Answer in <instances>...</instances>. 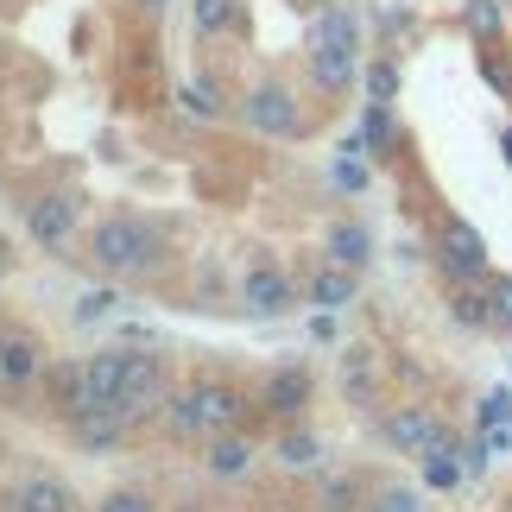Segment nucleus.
<instances>
[{"instance_id": "f257e3e1", "label": "nucleus", "mask_w": 512, "mask_h": 512, "mask_svg": "<svg viewBox=\"0 0 512 512\" xmlns=\"http://www.w3.org/2000/svg\"><path fill=\"white\" fill-rule=\"evenodd\" d=\"M89 260H95V272H108V279H146V272L165 260V241L140 215H108V222L89 234Z\"/></svg>"}, {"instance_id": "f03ea898", "label": "nucleus", "mask_w": 512, "mask_h": 512, "mask_svg": "<svg viewBox=\"0 0 512 512\" xmlns=\"http://www.w3.org/2000/svg\"><path fill=\"white\" fill-rule=\"evenodd\" d=\"M26 234L45 253H64L70 241H76V203L64 190H45V196H32L26 203Z\"/></svg>"}, {"instance_id": "7ed1b4c3", "label": "nucleus", "mask_w": 512, "mask_h": 512, "mask_svg": "<svg viewBox=\"0 0 512 512\" xmlns=\"http://www.w3.org/2000/svg\"><path fill=\"white\" fill-rule=\"evenodd\" d=\"M437 437H443V424L430 418V405H392L380 418V443L399 449V456H424Z\"/></svg>"}, {"instance_id": "20e7f679", "label": "nucleus", "mask_w": 512, "mask_h": 512, "mask_svg": "<svg viewBox=\"0 0 512 512\" xmlns=\"http://www.w3.org/2000/svg\"><path fill=\"white\" fill-rule=\"evenodd\" d=\"M437 260H443L449 279H481V272H487V241L468 222L449 215V222L437 228Z\"/></svg>"}, {"instance_id": "39448f33", "label": "nucleus", "mask_w": 512, "mask_h": 512, "mask_svg": "<svg viewBox=\"0 0 512 512\" xmlns=\"http://www.w3.org/2000/svg\"><path fill=\"white\" fill-rule=\"evenodd\" d=\"M241 304L253 310V317H285V310L298 304V285H291V272H285V266L260 260V266L247 272V285H241Z\"/></svg>"}, {"instance_id": "423d86ee", "label": "nucleus", "mask_w": 512, "mask_h": 512, "mask_svg": "<svg viewBox=\"0 0 512 512\" xmlns=\"http://www.w3.org/2000/svg\"><path fill=\"white\" fill-rule=\"evenodd\" d=\"M354 291H361V272L323 260L317 272H310V285H304V304H317V310H329V317H336V310L354 304Z\"/></svg>"}, {"instance_id": "0eeeda50", "label": "nucleus", "mask_w": 512, "mask_h": 512, "mask_svg": "<svg viewBox=\"0 0 512 512\" xmlns=\"http://www.w3.org/2000/svg\"><path fill=\"white\" fill-rule=\"evenodd\" d=\"M165 392V361L152 348H133L127 354V386H121V411H146L152 399Z\"/></svg>"}, {"instance_id": "6e6552de", "label": "nucleus", "mask_w": 512, "mask_h": 512, "mask_svg": "<svg viewBox=\"0 0 512 512\" xmlns=\"http://www.w3.org/2000/svg\"><path fill=\"white\" fill-rule=\"evenodd\" d=\"M45 392H51L57 411H70V418L95 411V399H89V367H76V361H51L45 367Z\"/></svg>"}, {"instance_id": "1a4fd4ad", "label": "nucleus", "mask_w": 512, "mask_h": 512, "mask_svg": "<svg viewBox=\"0 0 512 512\" xmlns=\"http://www.w3.org/2000/svg\"><path fill=\"white\" fill-rule=\"evenodd\" d=\"M342 392H348V405H373V399H380V354H373L367 342L342 348Z\"/></svg>"}, {"instance_id": "9d476101", "label": "nucleus", "mask_w": 512, "mask_h": 512, "mask_svg": "<svg viewBox=\"0 0 512 512\" xmlns=\"http://www.w3.org/2000/svg\"><path fill=\"white\" fill-rule=\"evenodd\" d=\"M38 373H45V348H38V336H7L0 342V386L7 392L32 386Z\"/></svg>"}, {"instance_id": "9b49d317", "label": "nucleus", "mask_w": 512, "mask_h": 512, "mask_svg": "<svg viewBox=\"0 0 512 512\" xmlns=\"http://www.w3.org/2000/svg\"><path fill=\"white\" fill-rule=\"evenodd\" d=\"M83 367H89L95 411H114L121 405V386H127V348H108V354H95V361H83Z\"/></svg>"}, {"instance_id": "f8f14e48", "label": "nucleus", "mask_w": 512, "mask_h": 512, "mask_svg": "<svg viewBox=\"0 0 512 512\" xmlns=\"http://www.w3.org/2000/svg\"><path fill=\"white\" fill-rule=\"evenodd\" d=\"M13 512H76V494L57 475H26L13 487Z\"/></svg>"}, {"instance_id": "ddd939ff", "label": "nucleus", "mask_w": 512, "mask_h": 512, "mask_svg": "<svg viewBox=\"0 0 512 512\" xmlns=\"http://www.w3.org/2000/svg\"><path fill=\"white\" fill-rule=\"evenodd\" d=\"M323 260L361 272V266L373 260V234H367L361 222H329V234H323Z\"/></svg>"}, {"instance_id": "4468645a", "label": "nucleus", "mask_w": 512, "mask_h": 512, "mask_svg": "<svg viewBox=\"0 0 512 512\" xmlns=\"http://www.w3.org/2000/svg\"><path fill=\"white\" fill-rule=\"evenodd\" d=\"M190 399H196V411H203L209 437H222V430L234 424V411H241V392L222 386V380H196V386H190Z\"/></svg>"}, {"instance_id": "2eb2a0df", "label": "nucleus", "mask_w": 512, "mask_h": 512, "mask_svg": "<svg viewBox=\"0 0 512 512\" xmlns=\"http://www.w3.org/2000/svg\"><path fill=\"white\" fill-rule=\"evenodd\" d=\"M247 121L253 127H260V133H291V127H298V108H291V95L285 89H253L247 95Z\"/></svg>"}, {"instance_id": "dca6fc26", "label": "nucleus", "mask_w": 512, "mask_h": 512, "mask_svg": "<svg viewBox=\"0 0 512 512\" xmlns=\"http://www.w3.org/2000/svg\"><path fill=\"white\" fill-rule=\"evenodd\" d=\"M203 468H209L215 481H241L247 468H253V443H247V437H234V430H222V437H209Z\"/></svg>"}, {"instance_id": "f3484780", "label": "nucleus", "mask_w": 512, "mask_h": 512, "mask_svg": "<svg viewBox=\"0 0 512 512\" xmlns=\"http://www.w3.org/2000/svg\"><path fill=\"white\" fill-rule=\"evenodd\" d=\"M165 437L171 443H209V424H203V411H196L190 392H171L165 399Z\"/></svg>"}, {"instance_id": "a211bd4d", "label": "nucleus", "mask_w": 512, "mask_h": 512, "mask_svg": "<svg viewBox=\"0 0 512 512\" xmlns=\"http://www.w3.org/2000/svg\"><path fill=\"white\" fill-rule=\"evenodd\" d=\"M266 405L285 411V418H291V411H304V405H310V373H304V367H279V373L266 380Z\"/></svg>"}, {"instance_id": "6ab92c4d", "label": "nucleus", "mask_w": 512, "mask_h": 512, "mask_svg": "<svg viewBox=\"0 0 512 512\" xmlns=\"http://www.w3.org/2000/svg\"><path fill=\"white\" fill-rule=\"evenodd\" d=\"M272 456H279V468H285V475H304V468H317L323 443L310 437V430H291V437H279V449H272Z\"/></svg>"}, {"instance_id": "aec40b11", "label": "nucleus", "mask_w": 512, "mask_h": 512, "mask_svg": "<svg viewBox=\"0 0 512 512\" xmlns=\"http://www.w3.org/2000/svg\"><path fill=\"white\" fill-rule=\"evenodd\" d=\"M456 323H468V329H494V304H487V291H456Z\"/></svg>"}, {"instance_id": "412c9836", "label": "nucleus", "mask_w": 512, "mask_h": 512, "mask_svg": "<svg viewBox=\"0 0 512 512\" xmlns=\"http://www.w3.org/2000/svg\"><path fill=\"white\" fill-rule=\"evenodd\" d=\"M487 304H494V329H512V279L487 285Z\"/></svg>"}, {"instance_id": "4be33fe9", "label": "nucleus", "mask_w": 512, "mask_h": 512, "mask_svg": "<svg viewBox=\"0 0 512 512\" xmlns=\"http://www.w3.org/2000/svg\"><path fill=\"white\" fill-rule=\"evenodd\" d=\"M114 310V291H89V298H76V323H102Z\"/></svg>"}, {"instance_id": "5701e85b", "label": "nucleus", "mask_w": 512, "mask_h": 512, "mask_svg": "<svg viewBox=\"0 0 512 512\" xmlns=\"http://www.w3.org/2000/svg\"><path fill=\"white\" fill-rule=\"evenodd\" d=\"M367 89H373V102H392V89H399V70H392V64H373V70H367Z\"/></svg>"}, {"instance_id": "b1692460", "label": "nucleus", "mask_w": 512, "mask_h": 512, "mask_svg": "<svg viewBox=\"0 0 512 512\" xmlns=\"http://www.w3.org/2000/svg\"><path fill=\"white\" fill-rule=\"evenodd\" d=\"M102 512H152V500L140 494V487H121V494H108Z\"/></svg>"}, {"instance_id": "393cba45", "label": "nucleus", "mask_w": 512, "mask_h": 512, "mask_svg": "<svg viewBox=\"0 0 512 512\" xmlns=\"http://www.w3.org/2000/svg\"><path fill=\"white\" fill-rule=\"evenodd\" d=\"M228 0H196V32H222Z\"/></svg>"}, {"instance_id": "a878e982", "label": "nucleus", "mask_w": 512, "mask_h": 512, "mask_svg": "<svg viewBox=\"0 0 512 512\" xmlns=\"http://www.w3.org/2000/svg\"><path fill=\"white\" fill-rule=\"evenodd\" d=\"M373 512H424V506H418V494L392 487V494H380V500H373Z\"/></svg>"}, {"instance_id": "bb28decb", "label": "nucleus", "mask_w": 512, "mask_h": 512, "mask_svg": "<svg viewBox=\"0 0 512 512\" xmlns=\"http://www.w3.org/2000/svg\"><path fill=\"white\" fill-rule=\"evenodd\" d=\"M323 506H329V512H354V481H336V487H323Z\"/></svg>"}, {"instance_id": "cd10ccee", "label": "nucleus", "mask_w": 512, "mask_h": 512, "mask_svg": "<svg viewBox=\"0 0 512 512\" xmlns=\"http://www.w3.org/2000/svg\"><path fill=\"white\" fill-rule=\"evenodd\" d=\"M133 7H146V13H159V7H171V0H133Z\"/></svg>"}, {"instance_id": "c85d7f7f", "label": "nucleus", "mask_w": 512, "mask_h": 512, "mask_svg": "<svg viewBox=\"0 0 512 512\" xmlns=\"http://www.w3.org/2000/svg\"><path fill=\"white\" fill-rule=\"evenodd\" d=\"M0 342H7V336H0Z\"/></svg>"}, {"instance_id": "c756f323", "label": "nucleus", "mask_w": 512, "mask_h": 512, "mask_svg": "<svg viewBox=\"0 0 512 512\" xmlns=\"http://www.w3.org/2000/svg\"><path fill=\"white\" fill-rule=\"evenodd\" d=\"M506 512H512V506H506Z\"/></svg>"}]
</instances>
